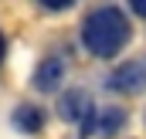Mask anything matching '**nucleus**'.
<instances>
[{
  "mask_svg": "<svg viewBox=\"0 0 146 139\" xmlns=\"http://www.w3.org/2000/svg\"><path fill=\"white\" fill-rule=\"evenodd\" d=\"M133 37V24L119 7H99L82 21V44L95 58H115Z\"/></svg>",
  "mask_w": 146,
  "mask_h": 139,
  "instance_id": "f257e3e1",
  "label": "nucleus"
},
{
  "mask_svg": "<svg viewBox=\"0 0 146 139\" xmlns=\"http://www.w3.org/2000/svg\"><path fill=\"white\" fill-rule=\"evenodd\" d=\"M106 88L115 92V95H136V92H143L146 88V65L143 61H122L106 78Z\"/></svg>",
  "mask_w": 146,
  "mask_h": 139,
  "instance_id": "f03ea898",
  "label": "nucleus"
},
{
  "mask_svg": "<svg viewBox=\"0 0 146 139\" xmlns=\"http://www.w3.org/2000/svg\"><path fill=\"white\" fill-rule=\"evenodd\" d=\"M65 75H68L65 58H58V54H48V58H41V61H37L31 85H34L37 92H58V88H61V81H65Z\"/></svg>",
  "mask_w": 146,
  "mask_h": 139,
  "instance_id": "7ed1b4c3",
  "label": "nucleus"
},
{
  "mask_svg": "<svg viewBox=\"0 0 146 139\" xmlns=\"http://www.w3.org/2000/svg\"><path fill=\"white\" fill-rule=\"evenodd\" d=\"M92 112H95V102L88 99L85 88H68V92L58 99V115H61L65 122H78V126H82Z\"/></svg>",
  "mask_w": 146,
  "mask_h": 139,
  "instance_id": "20e7f679",
  "label": "nucleus"
},
{
  "mask_svg": "<svg viewBox=\"0 0 146 139\" xmlns=\"http://www.w3.org/2000/svg\"><path fill=\"white\" fill-rule=\"evenodd\" d=\"M44 109L41 105H31V102H21L14 112H10V122H14V129L17 132H24V136H34L44 129Z\"/></svg>",
  "mask_w": 146,
  "mask_h": 139,
  "instance_id": "39448f33",
  "label": "nucleus"
},
{
  "mask_svg": "<svg viewBox=\"0 0 146 139\" xmlns=\"http://www.w3.org/2000/svg\"><path fill=\"white\" fill-rule=\"evenodd\" d=\"M122 126H126V109H122V105H102V109L95 112V129H92V136L112 139L115 132H122Z\"/></svg>",
  "mask_w": 146,
  "mask_h": 139,
  "instance_id": "423d86ee",
  "label": "nucleus"
},
{
  "mask_svg": "<svg viewBox=\"0 0 146 139\" xmlns=\"http://www.w3.org/2000/svg\"><path fill=\"white\" fill-rule=\"evenodd\" d=\"M41 7H48V10H68L75 0H37Z\"/></svg>",
  "mask_w": 146,
  "mask_h": 139,
  "instance_id": "0eeeda50",
  "label": "nucleus"
},
{
  "mask_svg": "<svg viewBox=\"0 0 146 139\" xmlns=\"http://www.w3.org/2000/svg\"><path fill=\"white\" fill-rule=\"evenodd\" d=\"M126 3H129V7H133V10H136V14L146 21V0H126Z\"/></svg>",
  "mask_w": 146,
  "mask_h": 139,
  "instance_id": "6e6552de",
  "label": "nucleus"
},
{
  "mask_svg": "<svg viewBox=\"0 0 146 139\" xmlns=\"http://www.w3.org/2000/svg\"><path fill=\"white\" fill-rule=\"evenodd\" d=\"M3 54H7V41H3V34H0V61H3Z\"/></svg>",
  "mask_w": 146,
  "mask_h": 139,
  "instance_id": "1a4fd4ad",
  "label": "nucleus"
}]
</instances>
